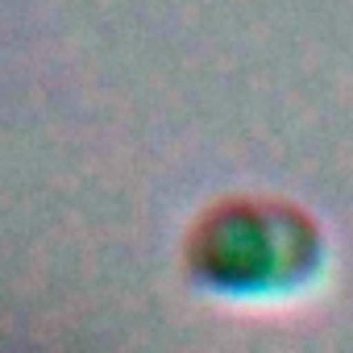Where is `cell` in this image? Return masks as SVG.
Instances as JSON below:
<instances>
[{
    "mask_svg": "<svg viewBox=\"0 0 353 353\" xmlns=\"http://www.w3.org/2000/svg\"><path fill=\"white\" fill-rule=\"evenodd\" d=\"M324 221L274 192H225L200 204L179 233V274L221 303H295L328 279Z\"/></svg>",
    "mask_w": 353,
    "mask_h": 353,
    "instance_id": "6da1fadb",
    "label": "cell"
}]
</instances>
